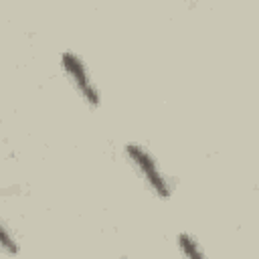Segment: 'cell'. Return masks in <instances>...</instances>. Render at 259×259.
Segmentation results:
<instances>
[{"label": "cell", "mask_w": 259, "mask_h": 259, "mask_svg": "<svg viewBox=\"0 0 259 259\" xmlns=\"http://www.w3.org/2000/svg\"><path fill=\"white\" fill-rule=\"evenodd\" d=\"M0 251L6 253V255H16L20 251L16 239L12 237V233L6 229V225L0 221Z\"/></svg>", "instance_id": "4"}, {"label": "cell", "mask_w": 259, "mask_h": 259, "mask_svg": "<svg viewBox=\"0 0 259 259\" xmlns=\"http://www.w3.org/2000/svg\"><path fill=\"white\" fill-rule=\"evenodd\" d=\"M130 164L136 168V172L142 176V180L148 184V188L158 196V198H170L172 194V184L168 180V176L162 172L158 160L140 144L132 142V144H125L123 148Z\"/></svg>", "instance_id": "1"}, {"label": "cell", "mask_w": 259, "mask_h": 259, "mask_svg": "<svg viewBox=\"0 0 259 259\" xmlns=\"http://www.w3.org/2000/svg\"><path fill=\"white\" fill-rule=\"evenodd\" d=\"M176 245H178V251L184 257H190V259H202L204 257V251H202L198 239L190 233H180L176 237Z\"/></svg>", "instance_id": "3"}, {"label": "cell", "mask_w": 259, "mask_h": 259, "mask_svg": "<svg viewBox=\"0 0 259 259\" xmlns=\"http://www.w3.org/2000/svg\"><path fill=\"white\" fill-rule=\"evenodd\" d=\"M59 65H61V71L65 73V77L69 79V83L73 85V89L77 91V95L91 107H99L101 105V91L97 89L85 61L77 55V53H71V51H65L61 53V59H59Z\"/></svg>", "instance_id": "2"}]
</instances>
